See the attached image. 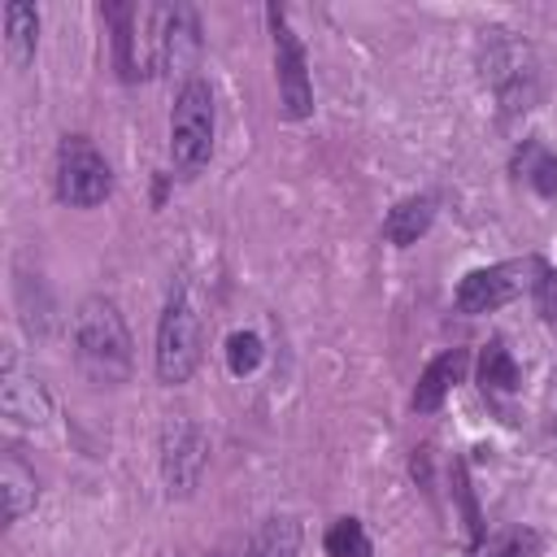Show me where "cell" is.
<instances>
[{
    "instance_id": "6",
    "label": "cell",
    "mask_w": 557,
    "mask_h": 557,
    "mask_svg": "<svg viewBox=\"0 0 557 557\" xmlns=\"http://www.w3.org/2000/svg\"><path fill=\"white\" fill-rule=\"evenodd\" d=\"M209 466V435L196 418H165L161 426V483L170 496H191Z\"/></svg>"
},
{
    "instance_id": "2",
    "label": "cell",
    "mask_w": 557,
    "mask_h": 557,
    "mask_svg": "<svg viewBox=\"0 0 557 557\" xmlns=\"http://www.w3.org/2000/svg\"><path fill=\"white\" fill-rule=\"evenodd\" d=\"M200 348H205V300L191 278H178L157 322V379L170 387L187 383L200 366Z\"/></svg>"
},
{
    "instance_id": "1",
    "label": "cell",
    "mask_w": 557,
    "mask_h": 557,
    "mask_svg": "<svg viewBox=\"0 0 557 557\" xmlns=\"http://www.w3.org/2000/svg\"><path fill=\"white\" fill-rule=\"evenodd\" d=\"M74 361L96 387H117L131 379V331L109 296H87L74 309Z\"/></svg>"
},
{
    "instance_id": "17",
    "label": "cell",
    "mask_w": 557,
    "mask_h": 557,
    "mask_svg": "<svg viewBox=\"0 0 557 557\" xmlns=\"http://www.w3.org/2000/svg\"><path fill=\"white\" fill-rule=\"evenodd\" d=\"M326 553L331 557H370V540L361 531L357 518H339L331 531H326Z\"/></svg>"
},
{
    "instance_id": "11",
    "label": "cell",
    "mask_w": 557,
    "mask_h": 557,
    "mask_svg": "<svg viewBox=\"0 0 557 557\" xmlns=\"http://www.w3.org/2000/svg\"><path fill=\"white\" fill-rule=\"evenodd\" d=\"M466 361H470V352L466 348H448V352H440L422 374H418V387H413V409L418 413H435L440 405H444V396L461 383V374H466Z\"/></svg>"
},
{
    "instance_id": "9",
    "label": "cell",
    "mask_w": 557,
    "mask_h": 557,
    "mask_svg": "<svg viewBox=\"0 0 557 557\" xmlns=\"http://www.w3.org/2000/svg\"><path fill=\"white\" fill-rule=\"evenodd\" d=\"M0 413L17 426H44L52 413L44 383L35 379V370H26L17 361L13 348H4V361H0Z\"/></svg>"
},
{
    "instance_id": "10",
    "label": "cell",
    "mask_w": 557,
    "mask_h": 557,
    "mask_svg": "<svg viewBox=\"0 0 557 557\" xmlns=\"http://www.w3.org/2000/svg\"><path fill=\"white\" fill-rule=\"evenodd\" d=\"M161 44H165V70H183L200 52V22L191 4H161Z\"/></svg>"
},
{
    "instance_id": "13",
    "label": "cell",
    "mask_w": 557,
    "mask_h": 557,
    "mask_svg": "<svg viewBox=\"0 0 557 557\" xmlns=\"http://www.w3.org/2000/svg\"><path fill=\"white\" fill-rule=\"evenodd\" d=\"M0 496H4V522H22L35 509V470H26L13 453L0 461Z\"/></svg>"
},
{
    "instance_id": "21",
    "label": "cell",
    "mask_w": 557,
    "mask_h": 557,
    "mask_svg": "<svg viewBox=\"0 0 557 557\" xmlns=\"http://www.w3.org/2000/svg\"><path fill=\"white\" fill-rule=\"evenodd\" d=\"M535 305H540V318L557 331V270H548V274L535 283Z\"/></svg>"
},
{
    "instance_id": "4",
    "label": "cell",
    "mask_w": 557,
    "mask_h": 557,
    "mask_svg": "<svg viewBox=\"0 0 557 557\" xmlns=\"http://www.w3.org/2000/svg\"><path fill=\"white\" fill-rule=\"evenodd\" d=\"M213 157V91L205 78H187L170 113V161L183 178H196Z\"/></svg>"
},
{
    "instance_id": "14",
    "label": "cell",
    "mask_w": 557,
    "mask_h": 557,
    "mask_svg": "<svg viewBox=\"0 0 557 557\" xmlns=\"http://www.w3.org/2000/svg\"><path fill=\"white\" fill-rule=\"evenodd\" d=\"M35 30H39V13L22 0L4 4V52L13 65H26L35 52Z\"/></svg>"
},
{
    "instance_id": "16",
    "label": "cell",
    "mask_w": 557,
    "mask_h": 557,
    "mask_svg": "<svg viewBox=\"0 0 557 557\" xmlns=\"http://www.w3.org/2000/svg\"><path fill=\"white\" fill-rule=\"evenodd\" d=\"M479 383H483V392H513L518 387V366L500 339H492L479 352Z\"/></svg>"
},
{
    "instance_id": "3",
    "label": "cell",
    "mask_w": 557,
    "mask_h": 557,
    "mask_svg": "<svg viewBox=\"0 0 557 557\" xmlns=\"http://www.w3.org/2000/svg\"><path fill=\"white\" fill-rule=\"evenodd\" d=\"M479 65H483V83L496 91L505 113H527L535 104V52L527 48V39H518L513 30H483L479 44Z\"/></svg>"
},
{
    "instance_id": "15",
    "label": "cell",
    "mask_w": 557,
    "mask_h": 557,
    "mask_svg": "<svg viewBox=\"0 0 557 557\" xmlns=\"http://www.w3.org/2000/svg\"><path fill=\"white\" fill-rule=\"evenodd\" d=\"M296 553H300V527H296V518H265L252 531L244 557H296Z\"/></svg>"
},
{
    "instance_id": "7",
    "label": "cell",
    "mask_w": 557,
    "mask_h": 557,
    "mask_svg": "<svg viewBox=\"0 0 557 557\" xmlns=\"http://www.w3.org/2000/svg\"><path fill=\"white\" fill-rule=\"evenodd\" d=\"M270 35H274V78H278V104L283 117L300 122L313 113V83H309V61L305 48L296 39V30L287 26L283 9L270 4Z\"/></svg>"
},
{
    "instance_id": "19",
    "label": "cell",
    "mask_w": 557,
    "mask_h": 557,
    "mask_svg": "<svg viewBox=\"0 0 557 557\" xmlns=\"http://www.w3.org/2000/svg\"><path fill=\"white\" fill-rule=\"evenodd\" d=\"M535 553H540V540L531 531H509L487 548V557H535Z\"/></svg>"
},
{
    "instance_id": "8",
    "label": "cell",
    "mask_w": 557,
    "mask_h": 557,
    "mask_svg": "<svg viewBox=\"0 0 557 557\" xmlns=\"http://www.w3.org/2000/svg\"><path fill=\"white\" fill-rule=\"evenodd\" d=\"M535 270V261H500V265H479L457 283V309L461 313H492L509 300L522 296V287L531 283L527 274Z\"/></svg>"
},
{
    "instance_id": "12",
    "label": "cell",
    "mask_w": 557,
    "mask_h": 557,
    "mask_svg": "<svg viewBox=\"0 0 557 557\" xmlns=\"http://www.w3.org/2000/svg\"><path fill=\"white\" fill-rule=\"evenodd\" d=\"M431 218H435V200H431V196H409V200H400V205L383 218V235H387L396 248H409V244H418V235H426Z\"/></svg>"
},
{
    "instance_id": "5",
    "label": "cell",
    "mask_w": 557,
    "mask_h": 557,
    "mask_svg": "<svg viewBox=\"0 0 557 557\" xmlns=\"http://www.w3.org/2000/svg\"><path fill=\"white\" fill-rule=\"evenodd\" d=\"M113 191V170L87 135H65L57 148V196L74 209H96Z\"/></svg>"
},
{
    "instance_id": "20",
    "label": "cell",
    "mask_w": 557,
    "mask_h": 557,
    "mask_svg": "<svg viewBox=\"0 0 557 557\" xmlns=\"http://www.w3.org/2000/svg\"><path fill=\"white\" fill-rule=\"evenodd\" d=\"M527 174H531V183H535V191H544V196H557V157L553 152H531V165H527Z\"/></svg>"
},
{
    "instance_id": "18",
    "label": "cell",
    "mask_w": 557,
    "mask_h": 557,
    "mask_svg": "<svg viewBox=\"0 0 557 557\" xmlns=\"http://www.w3.org/2000/svg\"><path fill=\"white\" fill-rule=\"evenodd\" d=\"M257 361H261V339L252 331H235L226 339V366H231V374H252Z\"/></svg>"
}]
</instances>
